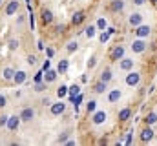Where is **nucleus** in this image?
<instances>
[{
    "label": "nucleus",
    "instance_id": "obj_1",
    "mask_svg": "<svg viewBox=\"0 0 157 146\" xmlns=\"http://www.w3.org/2000/svg\"><path fill=\"white\" fill-rule=\"evenodd\" d=\"M139 82H141V73L139 71H128L126 75V84L130 86V88H135V86H139Z\"/></svg>",
    "mask_w": 157,
    "mask_h": 146
},
{
    "label": "nucleus",
    "instance_id": "obj_2",
    "mask_svg": "<svg viewBox=\"0 0 157 146\" xmlns=\"http://www.w3.org/2000/svg\"><path fill=\"white\" fill-rule=\"evenodd\" d=\"M106 119H108V113L104 110H95L91 113V122L93 124H102V122H106Z\"/></svg>",
    "mask_w": 157,
    "mask_h": 146
},
{
    "label": "nucleus",
    "instance_id": "obj_3",
    "mask_svg": "<svg viewBox=\"0 0 157 146\" xmlns=\"http://www.w3.org/2000/svg\"><path fill=\"white\" fill-rule=\"evenodd\" d=\"M135 31V36L137 38H148L150 36V33H152V28L150 26H146V24H141V26H137V28H133Z\"/></svg>",
    "mask_w": 157,
    "mask_h": 146
},
{
    "label": "nucleus",
    "instance_id": "obj_4",
    "mask_svg": "<svg viewBox=\"0 0 157 146\" xmlns=\"http://www.w3.org/2000/svg\"><path fill=\"white\" fill-rule=\"evenodd\" d=\"M20 122H22L20 115H11V117L7 119V124H6V128H7L9 132H17V130H18V126H20Z\"/></svg>",
    "mask_w": 157,
    "mask_h": 146
},
{
    "label": "nucleus",
    "instance_id": "obj_5",
    "mask_svg": "<svg viewBox=\"0 0 157 146\" xmlns=\"http://www.w3.org/2000/svg\"><path fill=\"white\" fill-rule=\"evenodd\" d=\"M139 139H141V143H150V141L154 139V130H152V126H148V124H146V126L141 130Z\"/></svg>",
    "mask_w": 157,
    "mask_h": 146
},
{
    "label": "nucleus",
    "instance_id": "obj_6",
    "mask_svg": "<svg viewBox=\"0 0 157 146\" xmlns=\"http://www.w3.org/2000/svg\"><path fill=\"white\" fill-rule=\"evenodd\" d=\"M146 48H148V46H146L144 38H137V40H133V42H132V51H133V53H137V55H139V53H144V51H146Z\"/></svg>",
    "mask_w": 157,
    "mask_h": 146
},
{
    "label": "nucleus",
    "instance_id": "obj_7",
    "mask_svg": "<svg viewBox=\"0 0 157 146\" xmlns=\"http://www.w3.org/2000/svg\"><path fill=\"white\" fill-rule=\"evenodd\" d=\"M18 7H20V2H18V0H9L7 6H6V11H4V13H6L7 17H11V15H15V13L18 11Z\"/></svg>",
    "mask_w": 157,
    "mask_h": 146
},
{
    "label": "nucleus",
    "instance_id": "obj_8",
    "mask_svg": "<svg viewBox=\"0 0 157 146\" xmlns=\"http://www.w3.org/2000/svg\"><path fill=\"white\" fill-rule=\"evenodd\" d=\"M133 64H135V60H133V59H126V57H124V59H121V60H119V68H121L122 71H126V73L133 70Z\"/></svg>",
    "mask_w": 157,
    "mask_h": 146
},
{
    "label": "nucleus",
    "instance_id": "obj_9",
    "mask_svg": "<svg viewBox=\"0 0 157 146\" xmlns=\"http://www.w3.org/2000/svg\"><path fill=\"white\" fill-rule=\"evenodd\" d=\"M49 111H51V115H62V113L66 111V104H64L62 101L53 102V104L49 106Z\"/></svg>",
    "mask_w": 157,
    "mask_h": 146
},
{
    "label": "nucleus",
    "instance_id": "obj_10",
    "mask_svg": "<svg viewBox=\"0 0 157 146\" xmlns=\"http://www.w3.org/2000/svg\"><path fill=\"white\" fill-rule=\"evenodd\" d=\"M124 53H126V49H124V46H115L113 49H112V60H121V59H124Z\"/></svg>",
    "mask_w": 157,
    "mask_h": 146
},
{
    "label": "nucleus",
    "instance_id": "obj_11",
    "mask_svg": "<svg viewBox=\"0 0 157 146\" xmlns=\"http://www.w3.org/2000/svg\"><path fill=\"white\" fill-rule=\"evenodd\" d=\"M128 22H130L132 28H137V26L143 24V15H141V13H132L130 18H128Z\"/></svg>",
    "mask_w": 157,
    "mask_h": 146
},
{
    "label": "nucleus",
    "instance_id": "obj_12",
    "mask_svg": "<svg viewBox=\"0 0 157 146\" xmlns=\"http://www.w3.org/2000/svg\"><path fill=\"white\" fill-rule=\"evenodd\" d=\"M33 117H35V110L33 108H24L20 111V119H22L24 122H29Z\"/></svg>",
    "mask_w": 157,
    "mask_h": 146
},
{
    "label": "nucleus",
    "instance_id": "obj_13",
    "mask_svg": "<svg viewBox=\"0 0 157 146\" xmlns=\"http://www.w3.org/2000/svg\"><path fill=\"white\" fill-rule=\"evenodd\" d=\"M121 97H122V91H121L119 88L117 90H112V91L108 93V102H110V104H115V102H119Z\"/></svg>",
    "mask_w": 157,
    "mask_h": 146
},
{
    "label": "nucleus",
    "instance_id": "obj_14",
    "mask_svg": "<svg viewBox=\"0 0 157 146\" xmlns=\"http://www.w3.org/2000/svg\"><path fill=\"white\" fill-rule=\"evenodd\" d=\"M84 18H86V13H84V11H77V13H73V17H71V24H73V26H80V24L84 22Z\"/></svg>",
    "mask_w": 157,
    "mask_h": 146
},
{
    "label": "nucleus",
    "instance_id": "obj_15",
    "mask_svg": "<svg viewBox=\"0 0 157 146\" xmlns=\"http://www.w3.org/2000/svg\"><path fill=\"white\" fill-rule=\"evenodd\" d=\"M57 75H59L57 70H51V68H49L48 71H44V80H46L48 84H49V82H55V80H57Z\"/></svg>",
    "mask_w": 157,
    "mask_h": 146
},
{
    "label": "nucleus",
    "instance_id": "obj_16",
    "mask_svg": "<svg viewBox=\"0 0 157 146\" xmlns=\"http://www.w3.org/2000/svg\"><path fill=\"white\" fill-rule=\"evenodd\" d=\"M26 80H28V73L26 71H17L15 77H13V82L15 84H24Z\"/></svg>",
    "mask_w": 157,
    "mask_h": 146
},
{
    "label": "nucleus",
    "instance_id": "obj_17",
    "mask_svg": "<svg viewBox=\"0 0 157 146\" xmlns=\"http://www.w3.org/2000/svg\"><path fill=\"white\" fill-rule=\"evenodd\" d=\"M40 18H42V22H44V24H51V22H53V13H51L49 9H42Z\"/></svg>",
    "mask_w": 157,
    "mask_h": 146
},
{
    "label": "nucleus",
    "instance_id": "obj_18",
    "mask_svg": "<svg viewBox=\"0 0 157 146\" xmlns=\"http://www.w3.org/2000/svg\"><path fill=\"white\" fill-rule=\"evenodd\" d=\"M106 90H108V82H104V80H101V79H99V82L93 86V91H95V93H104Z\"/></svg>",
    "mask_w": 157,
    "mask_h": 146
},
{
    "label": "nucleus",
    "instance_id": "obj_19",
    "mask_svg": "<svg viewBox=\"0 0 157 146\" xmlns=\"http://www.w3.org/2000/svg\"><path fill=\"white\" fill-rule=\"evenodd\" d=\"M78 93H80V86H78V84H73V86L68 88V95H70V101H71V102H73V99L77 97Z\"/></svg>",
    "mask_w": 157,
    "mask_h": 146
},
{
    "label": "nucleus",
    "instance_id": "obj_20",
    "mask_svg": "<svg viewBox=\"0 0 157 146\" xmlns=\"http://www.w3.org/2000/svg\"><path fill=\"white\" fill-rule=\"evenodd\" d=\"M119 121H122V122H126V121H128V119H130V117H132V110L130 108H122L121 110V111H119Z\"/></svg>",
    "mask_w": 157,
    "mask_h": 146
},
{
    "label": "nucleus",
    "instance_id": "obj_21",
    "mask_svg": "<svg viewBox=\"0 0 157 146\" xmlns=\"http://www.w3.org/2000/svg\"><path fill=\"white\" fill-rule=\"evenodd\" d=\"M110 9L115 11V13L122 11V9H124V0H113V2L110 4Z\"/></svg>",
    "mask_w": 157,
    "mask_h": 146
},
{
    "label": "nucleus",
    "instance_id": "obj_22",
    "mask_svg": "<svg viewBox=\"0 0 157 146\" xmlns=\"http://www.w3.org/2000/svg\"><path fill=\"white\" fill-rule=\"evenodd\" d=\"M157 122V113L155 111H150L146 117H144V124H148V126H154Z\"/></svg>",
    "mask_w": 157,
    "mask_h": 146
},
{
    "label": "nucleus",
    "instance_id": "obj_23",
    "mask_svg": "<svg viewBox=\"0 0 157 146\" xmlns=\"http://www.w3.org/2000/svg\"><path fill=\"white\" fill-rule=\"evenodd\" d=\"M68 66H70V62H68L66 59H60V60H59V66H57V71L62 75V73L68 71Z\"/></svg>",
    "mask_w": 157,
    "mask_h": 146
},
{
    "label": "nucleus",
    "instance_id": "obj_24",
    "mask_svg": "<svg viewBox=\"0 0 157 146\" xmlns=\"http://www.w3.org/2000/svg\"><path fill=\"white\" fill-rule=\"evenodd\" d=\"M112 79H113V73H112V70H110V68H104V70H102V73H101V80L110 82Z\"/></svg>",
    "mask_w": 157,
    "mask_h": 146
},
{
    "label": "nucleus",
    "instance_id": "obj_25",
    "mask_svg": "<svg viewBox=\"0 0 157 146\" xmlns=\"http://www.w3.org/2000/svg\"><path fill=\"white\" fill-rule=\"evenodd\" d=\"M95 26H97V29H99V31H106V29H108V20H106L104 17H101V18L97 20V24H95Z\"/></svg>",
    "mask_w": 157,
    "mask_h": 146
},
{
    "label": "nucleus",
    "instance_id": "obj_26",
    "mask_svg": "<svg viewBox=\"0 0 157 146\" xmlns=\"http://www.w3.org/2000/svg\"><path fill=\"white\" fill-rule=\"evenodd\" d=\"M15 70L13 68H4V71H2V77L6 79V80H13V77H15Z\"/></svg>",
    "mask_w": 157,
    "mask_h": 146
},
{
    "label": "nucleus",
    "instance_id": "obj_27",
    "mask_svg": "<svg viewBox=\"0 0 157 146\" xmlns=\"http://www.w3.org/2000/svg\"><path fill=\"white\" fill-rule=\"evenodd\" d=\"M77 49H78V42L77 40H70L68 46H66V51H68V53H75Z\"/></svg>",
    "mask_w": 157,
    "mask_h": 146
},
{
    "label": "nucleus",
    "instance_id": "obj_28",
    "mask_svg": "<svg viewBox=\"0 0 157 146\" xmlns=\"http://www.w3.org/2000/svg\"><path fill=\"white\" fill-rule=\"evenodd\" d=\"M84 35L88 36V38H93V36L97 35V26H88L84 29Z\"/></svg>",
    "mask_w": 157,
    "mask_h": 146
},
{
    "label": "nucleus",
    "instance_id": "obj_29",
    "mask_svg": "<svg viewBox=\"0 0 157 146\" xmlns=\"http://www.w3.org/2000/svg\"><path fill=\"white\" fill-rule=\"evenodd\" d=\"M95 110H97V101H93V99H91V101H88V102H86V111H88V113H93Z\"/></svg>",
    "mask_w": 157,
    "mask_h": 146
},
{
    "label": "nucleus",
    "instance_id": "obj_30",
    "mask_svg": "<svg viewBox=\"0 0 157 146\" xmlns=\"http://www.w3.org/2000/svg\"><path fill=\"white\" fill-rule=\"evenodd\" d=\"M44 90H48V82L46 80H42V82H35V91H44Z\"/></svg>",
    "mask_w": 157,
    "mask_h": 146
},
{
    "label": "nucleus",
    "instance_id": "obj_31",
    "mask_svg": "<svg viewBox=\"0 0 157 146\" xmlns=\"http://www.w3.org/2000/svg\"><path fill=\"white\" fill-rule=\"evenodd\" d=\"M57 95H59V99L66 97V95H68V86H64V84H62V86H60V88L57 90Z\"/></svg>",
    "mask_w": 157,
    "mask_h": 146
},
{
    "label": "nucleus",
    "instance_id": "obj_32",
    "mask_svg": "<svg viewBox=\"0 0 157 146\" xmlns=\"http://www.w3.org/2000/svg\"><path fill=\"white\" fill-rule=\"evenodd\" d=\"M44 80V70H40V71L35 73V77H33V82H42Z\"/></svg>",
    "mask_w": 157,
    "mask_h": 146
},
{
    "label": "nucleus",
    "instance_id": "obj_33",
    "mask_svg": "<svg viewBox=\"0 0 157 146\" xmlns=\"http://www.w3.org/2000/svg\"><path fill=\"white\" fill-rule=\"evenodd\" d=\"M99 40H101L102 44H106V42L110 40V33H108V31H102V33L99 35Z\"/></svg>",
    "mask_w": 157,
    "mask_h": 146
},
{
    "label": "nucleus",
    "instance_id": "obj_34",
    "mask_svg": "<svg viewBox=\"0 0 157 146\" xmlns=\"http://www.w3.org/2000/svg\"><path fill=\"white\" fill-rule=\"evenodd\" d=\"M7 48H9L11 51H15V49L18 48V40H15V38H11V40H9V44H7Z\"/></svg>",
    "mask_w": 157,
    "mask_h": 146
},
{
    "label": "nucleus",
    "instance_id": "obj_35",
    "mask_svg": "<svg viewBox=\"0 0 157 146\" xmlns=\"http://www.w3.org/2000/svg\"><path fill=\"white\" fill-rule=\"evenodd\" d=\"M82 99H84V95H82V93H78L77 97L73 99V106H75V108H78V104L82 102Z\"/></svg>",
    "mask_w": 157,
    "mask_h": 146
},
{
    "label": "nucleus",
    "instance_id": "obj_36",
    "mask_svg": "<svg viewBox=\"0 0 157 146\" xmlns=\"http://www.w3.org/2000/svg\"><path fill=\"white\" fill-rule=\"evenodd\" d=\"M95 64H97V57H91V59L88 60V70H93Z\"/></svg>",
    "mask_w": 157,
    "mask_h": 146
},
{
    "label": "nucleus",
    "instance_id": "obj_37",
    "mask_svg": "<svg viewBox=\"0 0 157 146\" xmlns=\"http://www.w3.org/2000/svg\"><path fill=\"white\" fill-rule=\"evenodd\" d=\"M29 26H31V29L35 28V17H33V11H29Z\"/></svg>",
    "mask_w": 157,
    "mask_h": 146
},
{
    "label": "nucleus",
    "instance_id": "obj_38",
    "mask_svg": "<svg viewBox=\"0 0 157 146\" xmlns=\"http://www.w3.org/2000/svg\"><path fill=\"white\" fill-rule=\"evenodd\" d=\"M49 68H51V62H49V60L46 59V60H44V64H42V70H44V71H48Z\"/></svg>",
    "mask_w": 157,
    "mask_h": 146
},
{
    "label": "nucleus",
    "instance_id": "obj_39",
    "mask_svg": "<svg viewBox=\"0 0 157 146\" xmlns=\"http://www.w3.org/2000/svg\"><path fill=\"white\" fill-rule=\"evenodd\" d=\"M35 62H37V57H35V55H29V57H28V64H31V66H33Z\"/></svg>",
    "mask_w": 157,
    "mask_h": 146
},
{
    "label": "nucleus",
    "instance_id": "obj_40",
    "mask_svg": "<svg viewBox=\"0 0 157 146\" xmlns=\"http://www.w3.org/2000/svg\"><path fill=\"white\" fill-rule=\"evenodd\" d=\"M7 119H9L7 115H2V117H0V126H6V124H7Z\"/></svg>",
    "mask_w": 157,
    "mask_h": 146
},
{
    "label": "nucleus",
    "instance_id": "obj_41",
    "mask_svg": "<svg viewBox=\"0 0 157 146\" xmlns=\"http://www.w3.org/2000/svg\"><path fill=\"white\" fill-rule=\"evenodd\" d=\"M42 104H44V106H51L53 102H51V99H49V97H46V99H42Z\"/></svg>",
    "mask_w": 157,
    "mask_h": 146
},
{
    "label": "nucleus",
    "instance_id": "obj_42",
    "mask_svg": "<svg viewBox=\"0 0 157 146\" xmlns=\"http://www.w3.org/2000/svg\"><path fill=\"white\" fill-rule=\"evenodd\" d=\"M68 135H70L68 132H66V133H62V135L59 137V143H66V139H68Z\"/></svg>",
    "mask_w": 157,
    "mask_h": 146
},
{
    "label": "nucleus",
    "instance_id": "obj_43",
    "mask_svg": "<svg viewBox=\"0 0 157 146\" xmlns=\"http://www.w3.org/2000/svg\"><path fill=\"white\" fill-rule=\"evenodd\" d=\"M46 55H48V57H49V59H51V57H53V55H55V51H53V49H51V48H48V49H46Z\"/></svg>",
    "mask_w": 157,
    "mask_h": 146
},
{
    "label": "nucleus",
    "instance_id": "obj_44",
    "mask_svg": "<svg viewBox=\"0 0 157 146\" xmlns=\"http://www.w3.org/2000/svg\"><path fill=\"white\" fill-rule=\"evenodd\" d=\"M124 143H126V144H132V132L126 135V141H124Z\"/></svg>",
    "mask_w": 157,
    "mask_h": 146
},
{
    "label": "nucleus",
    "instance_id": "obj_45",
    "mask_svg": "<svg viewBox=\"0 0 157 146\" xmlns=\"http://www.w3.org/2000/svg\"><path fill=\"white\" fill-rule=\"evenodd\" d=\"M146 2H148V0H133L135 6H143V4H146Z\"/></svg>",
    "mask_w": 157,
    "mask_h": 146
},
{
    "label": "nucleus",
    "instance_id": "obj_46",
    "mask_svg": "<svg viewBox=\"0 0 157 146\" xmlns=\"http://www.w3.org/2000/svg\"><path fill=\"white\" fill-rule=\"evenodd\" d=\"M57 31H59V33H62V31H66V26H62V24H60V26H57Z\"/></svg>",
    "mask_w": 157,
    "mask_h": 146
},
{
    "label": "nucleus",
    "instance_id": "obj_47",
    "mask_svg": "<svg viewBox=\"0 0 157 146\" xmlns=\"http://www.w3.org/2000/svg\"><path fill=\"white\" fill-rule=\"evenodd\" d=\"M0 106H6V97L0 95Z\"/></svg>",
    "mask_w": 157,
    "mask_h": 146
},
{
    "label": "nucleus",
    "instance_id": "obj_48",
    "mask_svg": "<svg viewBox=\"0 0 157 146\" xmlns=\"http://www.w3.org/2000/svg\"><path fill=\"white\" fill-rule=\"evenodd\" d=\"M44 48H46V46H44V42H42V40H39V49H44Z\"/></svg>",
    "mask_w": 157,
    "mask_h": 146
},
{
    "label": "nucleus",
    "instance_id": "obj_49",
    "mask_svg": "<svg viewBox=\"0 0 157 146\" xmlns=\"http://www.w3.org/2000/svg\"><path fill=\"white\" fill-rule=\"evenodd\" d=\"M148 2H152V4H157V0H148Z\"/></svg>",
    "mask_w": 157,
    "mask_h": 146
},
{
    "label": "nucleus",
    "instance_id": "obj_50",
    "mask_svg": "<svg viewBox=\"0 0 157 146\" xmlns=\"http://www.w3.org/2000/svg\"><path fill=\"white\" fill-rule=\"evenodd\" d=\"M0 2H2V0H0Z\"/></svg>",
    "mask_w": 157,
    "mask_h": 146
}]
</instances>
